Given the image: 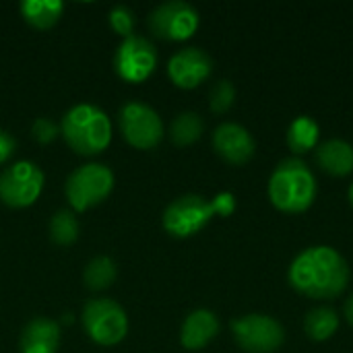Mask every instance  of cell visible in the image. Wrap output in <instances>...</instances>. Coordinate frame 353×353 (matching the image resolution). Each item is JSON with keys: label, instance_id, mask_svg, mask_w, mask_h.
Returning a JSON list of instances; mask_svg holds the SVG:
<instances>
[{"label": "cell", "instance_id": "6da1fadb", "mask_svg": "<svg viewBox=\"0 0 353 353\" xmlns=\"http://www.w3.org/2000/svg\"><path fill=\"white\" fill-rule=\"evenodd\" d=\"M288 279L306 298L335 300L350 283V265L333 246H310L292 261Z\"/></svg>", "mask_w": 353, "mask_h": 353}, {"label": "cell", "instance_id": "7a4b0ae2", "mask_svg": "<svg viewBox=\"0 0 353 353\" xmlns=\"http://www.w3.org/2000/svg\"><path fill=\"white\" fill-rule=\"evenodd\" d=\"M236 211V196L232 192H219L213 201L201 194H182L174 199L161 217L163 230L174 238H190L203 232L215 215L230 217Z\"/></svg>", "mask_w": 353, "mask_h": 353}, {"label": "cell", "instance_id": "3957f363", "mask_svg": "<svg viewBox=\"0 0 353 353\" xmlns=\"http://www.w3.org/2000/svg\"><path fill=\"white\" fill-rule=\"evenodd\" d=\"M316 178L312 170L298 157H288L269 176L267 192L275 209L298 215L312 207L316 199Z\"/></svg>", "mask_w": 353, "mask_h": 353}, {"label": "cell", "instance_id": "277c9868", "mask_svg": "<svg viewBox=\"0 0 353 353\" xmlns=\"http://www.w3.org/2000/svg\"><path fill=\"white\" fill-rule=\"evenodd\" d=\"M60 134L77 155L91 157L110 147L112 120L93 103H77L62 116Z\"/></svg>", "mask_w": 353, "mask_h": 353}, {"label": "cell", "instance_id": "5b68a950", "mask_svg": "<svg viewBox=\"0 0 353 353\" xmlns=\"http://www.w3.org/2000/svg\"><path fill=\"white\" fill-rule=\"evenodd\" d=\"M114 172L101 163H87L77 168L64 184L68 205L74 211H87L103 203L114 190Z\"/></svg>", "mask_w": 353, "mask_h": 353}, {"label": "cell", "instance_id": "8992f818", "mask_svg": "<svg viewBox=\"0 0 353 353\" xmlns=\"http://www.w3.org/2000/svg\"><path fill=\"white\" fill-rule=\"evenodd\" d=\"M81 319L89 339L101 347L118 345L128 333V316L124 308L108 298L89 300L83 308Z\"/></svg>", "mask_w": 353, "mask_h": 353}, {"label": "cell", "instance_id": "52a82bcc", "mask_svg": "<svg viewBox=\"0 0 353 353\" xmlns=\"http://www.w3.org/2000/svg\"><path fill=\"white\" fill-rule=\"evenodd\" d=\"M232 335L238 347L248 353H275L285 341V331L281 323L259 312L234 319Z\"/></svg>", "mask_w": 353, "mask_h": 353}, {"label": "cell", "instance_id": "ba28073f", "mask_svg": "<svg viewBox=\"0 0 353 353\" xmlns=\"http://www.w3.org/2000/svg\"><path fill=\"white\" fill-rule=\"evenodd\" d=\"M43 190V172L27 159L14 161L0 174V201L12 209L33 205Z\"/></svg>", "mask_w": 353, "mask_h": 353}, {"label": "cell", "instance_id": "9c48e42d", "mask_svg": "<svg viewBox=\"0 0 353 353\" xmlns=\"http://www.w3.org/2000/svg\"><path fill=\"white\" fill-rule=\"evenodd\" d=\"M118 124L126 143L141 151L155 149L163 139L161 116L151 105L141 101L124 103L118 116Z\"/></svg>", "mask_w": 353, "mask_h": 353}, {"label": "cell", "instance_id": "30bf717a", "mask_svg": "<svg viewBox=\"0 0 353 353\" xmlns=\"http://www.w3.org/2000/svg\"><path fill=\"white\" fill-rule=\"evenodd\" d=\"M147 23L157 37L168 41H184L196 33L201 25V17L192 4L184 0H170L155 6Z\"/></svg>", "mask_w": 353, "mask_h": 353}, {"label": "cell", "instance_id": "8fae6325", "mask_svg": "<svg viewBox=\"0 0 353 353\" xmlns=\"http://www.w3.org/2000/svg\"><path fill=\"white\" fill-rule=\"evenodd\" d=\"M157 66V50L155 46L141 35L124 37L114 54V70L122 81L143 83L147 81Z\"/></svg>", "mask_w": 353, "mask_h": 353}, {"label": "cell", "instance_id": "7c38bea8", "mask_svg": "<svg viewBox=\"0 0 353 353\" xmlns=\"http://www.w3.org/2000/svg\"><path fill=\"white\" fill-rule=\"evenodd\" d=\"M213 72L211 56L201 48H184L168 62V74L180 89H194L205 83Z\"/></svg>", "mask_w": 353, "mask_h": 353}, {"label": "cell", "instance_id": "4fadbf2b", "mask_svg": "<svg viewBox=\"0 0 353 353\" xmlns=\"http://www.w3.org/2000/svg\"><path fill=\"white\" fill-rule=\"evenodd\" d=\"M213 149L232 165L248 163L256 153V141L250 130L238 122H223L213 130Z\"/></svg>", "mask_w": 353, "mask_h": 353}, {"label": "cell", "instance_id": "5bb4252c", "mask_svg": "<svg viewBox=\"0 0 353 353\" xmlns=\"http://www.w3.org/2000/svg\"><path fill=\"white\" fill-rule=\"evenodd\" d=\"M219 333V319L207 308L192 310L180 329V343L188 352H199L207 347Z\"/></svg>", "mask_w": 353, "mask_h": 353}, {"label": "cell", "instance_id": "9a60e30c", "mask_svg": "<svg viewBox=\"0 0 353 353\" xmlns=\"http://www.w3.org/2000/svg\"><path fill=\"white\" fill-rule=\"evenodd\" d=\"M60 347V325L50 319H33L25 325L19 341L21 353H56Z\"/></svg>", "mask_w": 353, "mask_h": 353}, {"label": "cell", "instance_id": "2e32d148", "mask_svg": "<svg viewBox=\"0 0 353 353\" xmlns=\"http://www.w3.org/2000/svg\"><path fill=\"white\" fill-rule=\"evenodd\" d=\"M316 163L331 176H350L353 172V145L343 139H329L316 147Z\"/></svg>", "mask_w": 353, "mask_h": 353}, {"label": "cell", "instance_id": "e0dca14e", "mask_svg": "<svg viewBox=\"0 0 353 353\" xmlns=\"http://www.w3.org/2000/svg\"><path fill=\"white\" fill-rule=\"evenodd\" d=\"M23 19L33 27V29H50L54 27L62 12H64V2L60 0H23L19 6Z\"/></svg>", "mask_w": 353, "mask_h": 353}, {"label": "cell", "instance_id": "ac0fdd59", "mask_svg": "<svg viewBox=\"0 0 353 353\" xmlns=\"http://www.w3.org/2000/svg\"><path fill=\"white\" fill-rule=\"evenodd\" d=\"M285 141H288V147L298 155L310 149H316L321 145V126L310 116H298L288 126Z\"/></svg>", "mask_w": 353, "mask_h": 353}, {"label": "cell", "instance_id": "d6986e66", "mask_svg": "<svg viewBox=\"0 0 353 353\" xmlns=\"http://www.w3.org/2000/svg\"><path fill=\"white\" fill-rule=\"evenodd\" d=\"M339 329V314L331 306L312 308L304 319V331L312 341H327Z\"/></svg>", "mask_w": 353, "mask_h": 353}, {"label": "cell", "instance_id": "ffe728a7", "mask_svg": "<svg viewBox=\"0 0 353 353\" xmlns=\"http://www.w3.org/2000/svg\"><path fill=\"white\" fill-rule=\"evenodd\" d=\"M203 118L196 112H182L172 120L170 126V139L178 147H188L196 143L203 134Z\"/></svg>", "mask_w": 353, "mask_h": 353}, {"label": "cell", "instance_id": "44dd1931", "mask_svg": "<svg viewBox=\"0 0 353 353\" xmlns=\"http://www.w3.org/2000/svg\"><path fill=\"white\" fill-rule=\"evenodd\" d=\"M116 275H118V269L110 256H95L87 263L83 271V281L89 290L101 292V290H108L116 281Z\"/></svg>", "mask_w": 353, "mask_h": 353}, {"label": "cell", "instance_id": "7402d4cb", "mask_svg": "<svg viewBox=\"0 0 353 353\" xmlns=\"http://www.w3.org/2000/svg\"><path fill=\"white\" fill-rule=\"evenodd\" d=\"M50 238L58 246H70L79 238V219L74 217L72 211L60 209L52 219H50Z\"/></svg>", "mask_w": 353, "mask_h": 353}, {"label": "cell", "instance_id": "603a6c76", "mask_svg": "<svg viewBox=\"0 0 353 353\" xmlns=\"http://www.w3.org/2000/svg\"><path fill=\"white\" fill-rule=\"evenodd\" d=\"M236 99V89L232 85V81L221 79L213 85L211 93H209V105L215 114H225Z\"/></svg>", "mask_w": 353, "mask_h": 353}, {"label": "cell", "instance_id": "cb8c5ba5", "mask_svg": "<svg viewBox=\"0 0 353 353\" xmlns=\"http://www.w3.org/2000/svg\"><path fill=\"white\" fill-rule=\"evenodd\" d=\"M110 27L114 33L122 35V37H130L132 29H134V12L128 6H114L108 14Z\"/></svg>", "mask_w": 353, "mask_h": 353}, {"label": "cell", "instance_id": "d4e9b609", "mask_svg": "<svg viewBox=\"0 0 353 353\" xmlns=\"http://www.w3.org/2000/svg\"><path fill=\"white\" fill-rule=\"evenodd\" d=\"M31 134L35 141L46 145V143H52L60 134V126H56L50 118H37L31 124Z\"/></svg>", "mask_w": 353, "mask_h": 353}, {"label": "cell", "instance_id": "484cf974", "mask_svg": "<svg viewBox=\"0 0 353 353\" xmlns=\"http://www.w3.org/2000/svg\"><path fill=\"white\" fill-rule=\"evenodd\" d=\"M14 149H17L14 137L10 132H6V130H0V165L6 163L12 157Z\"/></svg>", "mask_w": 353, "mask_h": 353}, {"label": "cell", "instance_id": "4316f807", "mask_svg": "<svg viewBox=\"0 0 353 353\" xmlns=\"http://www.w3.org/2000/svg\"><path fill=\"white\" fill-rule=\"evenodd\" d=\"M343 314H345V319H347V323L353 327V294L347 298V302H345V308H343Z\"/></svg>", "mask_w": 353, "mask_h": 353}, {"label": "cell", "instance_id": "83f0119b", "mask_svg": "<svg viewBox=\"0 0 353 353\" xmlns=\"http://www.w3.org/2000/svg\"><path fill=\"white\" fill-rule=\"evenodd\" d=\"M347 199H350V205L353 207V182L350 184V190H347Z\"/></svg>", "mask_w": 353, "mask_h": 353}]
</instances>
